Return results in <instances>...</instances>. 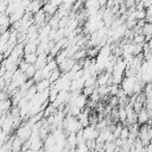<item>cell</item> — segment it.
Returning a JSON list of instances; mask_svg holds the SVG:
<instances>
[{
	"label": "cell",
	"instance_id": "5",
	"mask_svg": "<svg viewBox=\"0 0 152 152\" xmlns=\"http://www.w3.org/2000/svg\"><path fill=\"white\" fill-rule=\"evenodd\" d=\"M23 140L18 137H14L12 144H11V151L12 152H21V146H23Z\"/></svg>",
	"mask_w": 152,
	"mask_h": 152
},
{
	"label": "cell",
	"instance_id": "8",
	"mask_svg": "<svg viewBox=\"0 0 152 152\" xmlns=\"http://www.w3.org/2000/svg\"><path fill=\"white\" fill-rule=\"evenodd\" d=\"M141 33L144 36H151L152 34V24L151 23H145L144 26L141 27Z\"/></svg>",
	"mask_w": 152,
	"mask_h": 152
},
{
	"label": "cell",
	"instance_id": "13",
	"mask_svg": "<svg viewBox=\"0 0 152 152\" xmlns=\"http://www.w3.org/2000/svg\"><path fill=\"white\" fill-rule=\"evenodd\" d=\"M118 102H119V99L114 95V96H109V99H108V104L107 106H109L110 108H114V107H118Z\"/></svg>",
	"mask_w": 152,
	"mask_h": 152
},
{
	"label": "cell",
	"instance_id": "6",
	"mask_svg": "<svg viewBox=\"0 0 152 152\" xmlns=\"http://www.w3.org/2000/svg\"><path fill=\"white\" fill-rule=\"evenodd\" d=\"M37 57H38V55L36 52H30V53L23 55V59L28 64H34V62L37 61Z\"/></svg>",
	"mask_w": 152,
	"mask_h": 152
},
{
	"label": "cell",
	"instance_id": "9",
	"mask_svg": "<svg viewBox=\"0 0 152 152\" xmlns=\"http://www.w3.org/2000/svg\"><path fill=\"white\" fill-rule=\"evenodd\" d=\"M36 68H34V65L33 64H30L28 66H27V69L24 71V75H25V77L28 80V78H32V76L34 75V72H36Z\"/></svg>",
	"mask_w": 152,
	"mask_h": 152
},
{
	"label": "cell",
	"instance_id": "1",
	"mask_svg": "<svg viewBox=\"0 0 152 152\" xmlns=\"http://www.w3.org/2000/svg\"><path fill=\"white\" fill-rule=\"evenodd\" d=\"M99 135V131L94 127V126H86L82 129V137L84 138V140H91V139H96V137Z\"/></svg>",
	"mask_w": 152,
	"mask_h": 152
},
{
	"label": "cell",
	"instance_id": "12",
	"mask_svg": "<svg viewBox=\"0 0 152 152\" xmlns=\"http://www.w3.org/2000/svg\"><path fill=\"white\" fill-rule=\"evenodd\" d=\"M128 134H129V129H128V127L127 126H122V128H121V132H120V135H119V138L120 139H122V140H126L127 138H128Z\"/></svg>",
	"mask_w": 152,
	"mask_h": 152
},
{
	"label": "cell",
	"instance_id": "2",
	"mask_svg": "<svg viewBox=\"0 0 152 152\" xmlns=\"http://www.w3.org/2000/svg\"><path fill=\"white\" fill-rule=\"evenodd\" d=\"M150 120H151V115L147 113L145 107H142L139 112H137V124L138 125H144V124L150 125Z\"/></svg>",
	"mask_w": 152,
	"mask_h": 152
},
{
	"label": "cell",
	"instance_id": "3",
	"mask_svg": "<svg viewBox=\"0 0 152 152\" xmlns=\"http://www.w3.org/2000/svg\"><path fill=\"white\" fill-rule=\"evenodd\" d=\"M44 2L42 0H30V2L27 4V6L25 7V12H30L32 14L37 13L39 10H42Z\"/></svg>",
	"mask_w": 152,
	"mask_h": 152
},
{
	"label": "cell",
	"instance_id": "15",
	"mask_svg": "<svg viewBox=\"0 0 152 152\" xmlns=\"http://www.w3.org/2000/svg\"><path fill=\"white\" fill-rule=\"evenodd\" d=\"M106 1H107V0H97V2H99V5H100V7L104 6V5H106Z\"/></svg>",
	"mask_w": 152,
	"mask_h": 152
},
{
	"label": "cell",
	"instance_id": "11",
	"mask_svg": "<svg viewBox=\"0 0 152 152\" xmlns=\"http://www.w3.org/2000/svg\"><path fill=\"white\" fill-rule=\"evenodd\" d=\"M95 87H96V84H95V86H90V87H83V88H82V90H81V93H82L86 97H89V96H90V94L94 91Z\"/></svg>",
	"mask_w": 152,
	"mask_h": 152
},
{
	"label": "cell",
	"instance_id": "7",
	"mask_svg": "<svg viewBox=\"0 0 152 152\" xmlns=\"http://www.w3.org/2000/svg\"><path fill=\"white\" fill-rule=\"evenodd\" d=\"M62 75V72L59 71V69L58 68H56V69H53L51 72H50V76H49V81H50V83H53L55 81H57L58 78H59V76Z\"/></svg>",
	"mask_w": 152,
	"mask_h": 152
},
{
	"label": "cell",
	"instance_id": "14",
	"mask_svg": "<svg viewBox=\"0 0 152 152\" xmlns=\"http://www.w3.org/2000/svg\"><path fill=\"white\" fill-rule=\"evenodd\" d=\"M119 89H120V84H110L109 86V96L116 95Z\"/></svg>",
	"mask_w": 152,
	"mask_h": 152
},
{
	"label": "cell",
	"instance_id": "4",
	"mask_svg": "<svg viewBox=\"0 0 152 152\" xmlns=\"http://www.w3.org/2000/svg\"><path fill=\"white\" fill-rule=\"evenodd\" d=\"M50 81L48 80V78H43V80H40L39 82H37V83H34V86H36V89H37V93H42L43 90H45V89H48L49 87H50Z\"/></svg>",
	"mask_w": 152,
	"mask_h": 152
},
{
	"label": "cell",
	"instance_id": "10",
	"mask_svg": "<svg viewBox=\"0 0 152 152\" xmlns=\"http://www.w3.org/2000/svg\"><path fill=\"white\" fill-rule=\"evenodd\" d=\"M133 14H134V19H135V20L145 19V15H146L145 8H144V10H135V11L133 12Z\"/></svg>",
	"mask_w": 152,
	"mask_h": 152
}]
</instances>
